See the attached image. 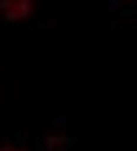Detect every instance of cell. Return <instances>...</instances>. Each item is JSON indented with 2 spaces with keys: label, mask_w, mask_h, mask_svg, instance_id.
Segmentation results:
<instances>
[{
  "label": "cell",
  "mask_w": 137,
  "mask_h": 151,
  "mask_svg": "<svg viewBox=\"0 0 137 151\" xmlns=\"http://www.w3.org/2000/svg\"><path fill=\"white\" fill-rule=\"evenodd\" d=\"M41 11V0H0V17L6 22H33Z\"/></svg>",
  "instance_id": "1"
},
{
  "label": "cell",
  "mask_w": 137,
  "mask_h": 151,
  "mask_svg": "<svg viewBox=\"0 0 137 151\" xmlns=\"http://www.w3.org/2000/svg\"><path fill=\"white\" fill-rule=\"evenodd\" d=\"M0 151H30V146L16 143V140H8V143H3V146H0Z\"/></svg>",
  "instance_id": "2"
},
{
  "label": "cell",
  "mask_w": 137,
  "mask_h": 151,
  "mask_svg": "<svg viewBox=\"0 0 137 151\" xmlns=\"http://www.w3.org/2000/svg\"><path fill=\"white\" fill-rule=\"evenodd\" d=\"M118 3H132V0H118Z\"/></svg>",
  "instance_id": "3"
}]
</instances>
